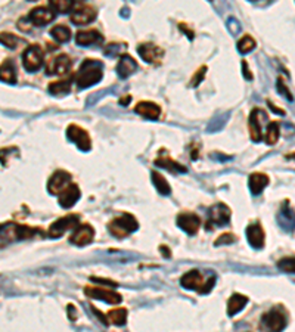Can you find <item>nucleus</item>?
<instances>
[{"mask_svg":"<svg viewBox=\"0 0 295 332\" xmlns=\"http://www.w3.org/2000/svg\"><path fill=\"white\" fill-rule=\"evenodd\" d=\"M151 178H152V182H154L156 191L160 192V193H163V195H168V193L171 192V188H170L168 182L164 179L163 174H160L158 171H152V173H151Z\"/></svg>","mask_w":295,"mask_h":332,"instance_id":"c85d7f7f","label":"nucleus"},{"mask_svg":"<svg viewBox=\"0 0 295 332\" xmlns=\"http://www.w3.org/2000/svg\"><path fill=\"white\" fill-rule=\"evenodd\" d=\"M278 139H279V123L278 121H270L267 124L264 141L269 145H275L278 142Z\"/></svg>","mask_w":295,"mask_h":332,"instance_id":"7c9ffc66","label":"nucleus"},{"mask_svg":"<svg viewBox=\"0 0 295 332\" xmlns=\"http://www.w3.org/2000/svg\"><path fill=\"white\" fill-rule=\"evenodd\" d=\"M2 45L9 48V49H15L18 45V37L11 33H2Z\"/></svg>","mask_w":295,"mask_h":332,"instance_id":"f704fd0d","label":"nucleus"},{"mask_svg":"<svg viewBox=\"0 0 295 332\" xmlns=\"http://www.w3.org/2000/svg\"><path fill=\"white\" fill-rule=\"evenodd\" d=\"M66 138L77 145V148L83 152H87L92 149V139L89 133L77 124H70L66 128Z\"/></svg>","mask_w":295,"mask_h":332,"instance_id":"20e7f679","label":"nucleus"},{"mask_svg":"<svg viewBox=\"0 0 295 332\" xmlns=\"http://www.w3.org/2000/svg\"><path fill=\"white\" fill-rule=\"evenodd\" d=\"M106 319L114 325H124L127 319V308H112L106 313Z\"/></svg>","mask_w":295,"mask_h":332,"instance_id":"cd10ccee","label":"nucleus"},{"mask_svg":"<svg viewBox=\"0 0 295 332\" xmlns=\"http://www.w3.org/2000/svg\"><path fill=\"white\" fill-rule=\"evenodd\" d=\"M71 28L70 27L64 26V24H59V26H55L51 30V36L56 41H59V43H66L70 38H71Z\"/></svg>","mask_w":295,"mask_h":332,"instance_id":"bb28decb","label":"nucleus"},{"mask_svg":"<svg viewBox=\"0 0 295 332\" xmlns=\"http://www.w3.org/2000/svg\"><path fill=\"white\" fill-rule=\"evenodd\" d=\"M231 208L223 203H218V204L213 205L210 210H208V218L213 225H217V226H223L226 223H229L231 220Z\"/></svg>","mask_w":295,"mask_h":332,"instance_id":"4468645a","label":"nucleus"},{"mask_svg":"<svg viewBox=\"0 0 295 332\" xmlns=\"http://www.w3.org/2000/svg\"><path fill=\"white\" fill-rule=\"evenodd\" d=\"M95 238V229L90 225H80L74 233L70 238V242L77 245V247H84L93 241Z\"/></svg>","mask_w":295,"mask_h":332,"instance_id":"2eb2a0df","label":"nucleus"},{"mask_svg":"<svg viewBox=\"0 0 295 332\" xmlns=\"http://www.w3.org/2000/svg\"><path fill=\"white\" fill-rule=\"evenodd\" d=\"M242 68H244V77L246 80H251L253 78V74H251V71H249V68H248V64H246V61H242Z\"/></svg>","mask_w":295,"mask_h":332,"instance_id":"a19ab883","label":"nucleus"},{"mask_svg":"<svg viewBox=\"0 0 295 332\" xmlns=\"http://www.w3.org/2000/svg\"><path fill=\"white\" fill-rule=\"evenodd\" d=\"M93 282H99V283H106V285H111V286H117V282L108 281V279H101V278H92Z\"/></svg>","mask_w":295,"mask_h":332,"instance_id":"79ce46f5","label":"nucleus"},{"mask_svg":"<svg viewBox=\"0 0 295 332\" xmlns=\"http://www.w3.org/2000/svg\"><path fill=\"white\" fill-rule=\"evenodd\" d=\"M96 16H98V11L92 5H87L84 2H78L76 3L70 18H71V23L77 26H86V24L93 23Z\"/></svg>","mask_w":295,"mask_h":332,"instance_id":"7ed1b4c3","label":"nucleus"},{"mask_svg":"<svg viewBox=\"0 0 295 332\" xmlns=\"http://www.w3.org/2000/svg\"><path fill=\"white\" fill-rule=\"evenodd\" d=\"M120 48H126V43L123 45V43H120V45H109V46H106V49H105V53L108 55V56H116L117 53H120L121 49Z\"/></svg>","mask_w":295,"mask_h":332,"instance_id":"58836bf2","label":"nucleus"},{"mask_svg":"<svg viewBox=\"0 0 295 332\" xmlns=\"http://www.w3.org/2000/svg\"><path fill=\"white\" fill-rule=\"evenodd\" d=\"M0 78L3 83L15 84L16 83V67L12 59H5L0 67Z\"/></svg>","mask_w":295,"mask_h":332,"instance_id":"5701e85b","label":"nucleus"},{"mask_svg":"<svg viewBox=\"0 0 295 332\" xmlns=\"http://www.w3.org/2000/svg\"><path fill=\"white\" fill-rule=\"evenodd\" d=\"M71 185V174L65 170H58L48 182V191L52 195H61Z\"/></svg>","mask_w":295,"mask_h":332,"instance_id":"6e6552de","label":"nucleus"},{"mask_svg":"<svg viewBox=\"0 0 295 332\" xmlns=\"http://www.w3.org/2000/svg\"><path fill=\"white\" fill-rule=\"evenodd\" d=\"M248 185H249L251 193H253V195H258V193H261L263 189L269 185V178H267V174H264V173H253V174L249 176Z\"/></svg>","mask_w":295,"mask_h":332,"instance_id":"b1692460","label":"nucleus"},{"mask_svg":"<svg viewBox=\"0 0 295 332\" xmlns=\"http://www.w3.org/2000/svg\"><path fill=\"white\" fill-rule=\"evenodd\" d=\"M81 196V192L76 183H71L61 195H59V205L62 208H71L73 205L77 203Z\"/></svg>","mask_w":295,"mask_h":332,"instance_id":"aec40b11","label":"nucleus"},{"mask_svg":"<svg viewBox=\"0 0 295 332\" xmlns=\"http://www.w3.org/2000/svg\"><path fill=\"white\" fill-rule=\"evenodd\" d=\"M53 19H55V11L51 6H37L28 15V21L36 27L48 26Z\"/></svg>","mask_w":295,"mask_h":332,"instance_id":"f8f14e48","label":"nucleus"},{"mask_svg":"<svg viewBox=\"0 0 295 332\" xmlns=\"http://www.w3.org/2000/svg\"><path fill=\"white\" fill-rule=\"evenodd\" d=\"M180 283H181V286L183 288H186V290H193V291H201L202 290V286H204V278H202V275L198 272V270H191V272H188V273H185L183 276H181V279H180Z\"/></svg>","mask_w":295,"mask_h":332,"instance_id":"f3484780","label":"nucleus"},{"mask_svg":"<svg viewBox=\"0 0 295 332\" xmlns=\"http://www.w3.org/2000/svg\"><path fill=\"white\" fill-rule=\"evenodd\" d=\"M49 92L55 96H64L71 92V84L70 81H55L49 84Z\"/></svg>","mask_w":295,"mask_h":332,"instance_id":"c756f323","label":"nucleus"},{"mask_svg":"<svg viewBox=\"0 0 295 332\" xmlns=\"http://www.w3.org/2000/svg\"><path fill=\"white\" fill-rule=\"evenodd\" d=\"M254 48H256V40L248 34H245L244 37L238 41V51L241 53H249Z\"/></svg>","mask_w":295,"mask_h":332,"instance_id":"473e14b6","label":"nucleus"},{"mask_svg":"<svg viewBox=\"0 0 295 332\" xmlns=\"http://www.w3.org/2000/svg\"><path fill=\"white\" fill-rule=\"evenodd\" d=\"M138 53L141 55V58L145 62L154 65L160 64L163 56H164V51L160 46L154 45V43H142V45H139Z\"/></svg>","mask_w":295,"mask_h":332,"instance_id":"9b49d317","label":"nucleus"},{"mask_svg":"<svg viewBox=\"0 0 295 332\" xmlns=\"http://www.w3.org/2000/svg\"><path fill=\"white\" fill-rule=\"evenodd\" d=\"M248 303V297L242 294H233L228 301V315L229 316H235L238 315Z\"/></svg>","mask_w":295,"mask_h":332,"instance_id":"393cba45","label":"nucleus"},{"mask_svg":"<svg viewBox=\"0 0 295 332\" xmlns=\"http://www.w3.org/2000/svg\"><path fill=\"white\" fill-rule=\"evenodd\" d=\"M199 225H201L199 217L192 213H181L177 217V226L181 230H185L188 235H195L199 229Z\"/></svg>","mask_w":295,"mask_h":332,"instance_id":"dca6fc26","label":"nucleus"},{"mask_svg":"<svg viewBox=\"0 0 295 332\" xmlns=\"http://www.w3.org/2000/svg\"><path fill=\"white\" fill-rule=\"evenodd\" d=\"M278 268L285 273H295V257H286L278 261Z\"/></svg>","mask_w":295,"mask_h":332,"instance_id":"72a5a7b5","label":"nucleus"},{"mask_svg":"<svg viewBox=\"0 0 295 332\" xmlns=\"http://www.w3.org/2000/svg\"><path fill=\"white\" fill-rule=\"evenodd\" d=\"M22 64L28 73H34L41 68L43 65V52L41 48L37 45L28 46L24 53H22Z\"/></svg>","mask_w":295,"mask_h":332,"instance_id":"423d86ee","label":"nucleus"},{"mask_svg":"<svg viewBox=\"0 0 295 332\" xmlns=\"http://www.w3.org/2000/svg\"><path fill=\"white\" fill-rule=\"evenodd\" d=\"M214 282H216V278H214V276L210 278V281L204 283V286H202V290H201L199 293H201V294H207V293H210L211 288H213V285H214Z\"/></svg>","mask_w":295,"mask_h":332,"instance_id":"ea45409f","label":"nucleus"},{"mask_svg":"<svg viewBox=\"0 0 295 332\" xmlns=\"http://www.w3.org/2000/svg\"><path fill=\"white\" fill-rule=\"evenodd\" d=\"M51 6L52 9L55 11V12H73V9H74V6H76V2H71V0H55V2H51Z\"/></svg>","mask_w":295,"mask_h":332,"instance_id":"2f4dec72","label":"nucleus"},{"mask_svg":"<svg viewBox=\"0 0 295 332\" xmlns=\"http://www.w3.org/2000/svg\"><path fill=\"white\" fill-rule=\"evenodd\" d=\"M78 222H80V217L77 214H68V216L58 218L49 226V236L51 238H61L65 232L78 226Z\"/></svg>","mask_w":295,"mask_h":332,"instance_id":"0eeeda50","label":"nucleus"},{"mask_svg":"<svg viewBox=\"0 0 295 332\" xmlns=\"http://www.w3.org/2000/svg\"><path fill=\"white\" fill-rule=\"evenodd\" d=\"M246 238H248V242H249V245H251L253 248L260 250V248L264 247V238H266V235H264L263 228H261L258 223L249 225V226L246 228Z\"/></svg>","mask_w":295,"mask_h":332,"instance_id":"6ab92c4d","label":"nucleus"},{"mask_svg":"<svg viewBox=\"0 0 295 332\" xmlns=\"http://www.w3.org/2000/svg\"><path fill=\"white\" fill-rule=\"evenodd\" d=\"M138 228H139V223H138L136 217L131 216V214H123L120 217H116L108 225L109 232L118 239L126 238L127 235L133 233L134 230H138Z\"/></svg>","mask_w":295,"mask_h":332,"instance_id":"f03ea898","label":"nucleus"},{"mask_svg":"<svg viewBox=\"0 0 295 332\" xmlns=\"http://www.w3.org/2000/svg\"><path fill=\"white\" fill-rule=\"evenodd\" d=\"M276 89H278V93H281L285 99H288V101H292V95H291L289 89L286 87L283 77H279V78H278V81H276Z\"/></svg>","mask_w":295,"mask_h":332,"instance_id":"c9c22d12","label":"nucleus"},{"mask_svg":"<svg viewBox=\"0 0 295 332\" xmlns=\"http://www.w3.org/2000/svg\"><path fill=\"white\" fill-rule=\"evenodd\" d=\"M236 242V236L233 233H224L218 238L217 241L214 242V245H223V244H233Z\"/></svg>","mask_w":295,"mask_h":332,"instance_id":"4c0bfd02","label":"nucleus"},{"mask_svg":"<svg viewBox=\"0 0 295 332\" xmlns=\"http://www.w3.org/2000/svg\"><path fill=\"white\" fill-rule=\"evenodd\" d=\"M116 70L120 78H127V77L131 76L133 73H136V70H138V62L133 59V56L124 53V55L120 56V61H118V64H117Z\"/></svg>","mask_w":295,"mask_h":332,"instance_id":"a211bd4d","label":"nucleus"},{"mask_svg":"<svg viewBox=\"0 0 295 332\" xmlns=\"http://www.w3.org/2000/svg\"><path fill=\"white\" fill-rule=\"evenodd\" d=\"M103 78V64L96 59H84L76 76V83L80 89L98 84Z\"/></svg>","mask_w":295,"mask_h":332,"instance_id":"f257e3e1","label":"nucleus"},{"mask_svg":"<svg viewBox=\"0 0 295 332\" xmlns=\"http://www.w3.org/2000/svg\"><path fill=\"white\" fill-rule=\"evenodd\" d=\"M155 164L160 167H164V168H167L170 171H174V173H186V171H188L186 167L179 164V163L174 161V160H171L168 155H160V157L155 160Z\"/></svg>","mask_w":295,"mask_h":332,"instance_id":"a878e982","label":"nucleus"},{"mask_svg":"<svg viewBox=\"0 0 295 332\" xmlns=\"http://www.w3.org/2000/svg\"><path fill=\"white\" fill-rule=\"evenodd\" d=\"M71 67H73L71 58L66 53H61V55L52 58L51 61H49V64L46 67V73L49 76H52V74L64 76V74H68L71 71Z\"/></svg>","mask_w":295,"mask_h":332,"instance_id":"1a4fd4ad","label":"nucleus"},{"mask_svg":"<svg viewBox=\"0 0 295 332\" xmlns=\"http://www.w3.org/2000/svg\"><path fill=\"white\" fill-rule=\"evenodd\" d=\"M130 101H131V98H130V96L121 98V99H120V105H127V103L130 102Z\"/></svg>","mask_w":295,"mask_h":332,"instance_id":"a18cd8bd","label":"nucleus"},{"mask_svg":"<svg viewBox=\"0 0 295 332\" xmlns=\"http://www.w3.org/2000/svg\"><path fill=\"white\" fill-rule=\"evenodd\" d=\"M103 40L102 34L98 30H81L76 34V43L78 46H90L95 43H101Z\"/></svg>","mask_w":295,"mask_h":332,"instance_id":"412c9836","label":"nucleus"},{"mask_svg":"<svg viewBox=\"0 0 295 332\" xmlns=\"http://www.w3.org/2000/svg\"><path fill=\"white\" fill-rule=\"evenodd\" d=\"M84 294L90 297V298H96V300H102L105 303L109 304H118L121 303V295L118 293H114L111 290H105V288H99V286H86L84 288Z\"/></svg>","mask_w":295,"mask_h":332,"instance_id":"ddd939ff","label":"nucleus"},{"mask_svg":"<svg viewBox=\"0 0 295 332\" xmlns=\"http://www.w3.org/2000/svg\"><path fill=\"white\" fill-rule=\"evenodd\" d=\"M206 71H207V67H201L196 73H195V76L192 77V80H191V86L192 87H196L202 80H204V77H206Z\"/></svg>","mask_w":295,"mask_h":332,"instance_id":"e433bc0d","label":"nucleus"},{"mask_svg":"<svg viewBox=\"0 0 295 332\" xmlns=\"http://www.w3.org/2000/svg\"><path fill=\"white\" fill-rule=\"evenodd\" d=\"M134 111L139 115H142V117H145V118H149V120H158L160 115H161L160 105L149 102V101H142V102L136 103Z\"/></svg>","mask_w":295,"mask_h":332,"instance_id":"4be33fe9","label":"nucleus"},{"mask_svg":"<svg viewBox=\"0 0 295 332\" xmlns=\"http://www.w3.org/2000/svg\"><path fill=\"white\" fill-rule=\"evenodd\" d=\"M267 120V114L264 109L261 108H254L249 114V121H248V126H249V136L254 142H260L263 139V130L261 126L266 123Z\"/></svg>","mask_w":295,"mask_h":332,"instance_id":"39448f33","label":"nucleus"},{"mask_svg":"<svg viewBox=\"0 0 295 332\" xmlns=\"http://www.w3.org/2000/svg\"><path fill=\"white\" fill-rule=\"evenodd\" d=\"M267 103H269V106L271 108V111H273V113H276V114H279V115H285V111H283V109H279L278 106H275V105L270 102V101Z\"/></svg>","mask_w":295,"mask_h":332,"instance_id":"37998d69","label":"nucleus"},{"mask_svg":"<svg viewBox=\"0 0 295 332\" xmlns=\"http://www.w3.org/2000/svg\"><path fill=\"white\" fill-rule=\"evenodd\" d=\"M180 30H181V31H185V33L188 34V37H189V38H191V40H192V38H193V33H192V31H189V30H188V28L185 27V24H180Z\"/></svg>","mask_w":295,"mask_h":332,"instance_id":"c03bdc74","label":"nucleus"},{"mask_svg":"<svg viewBox=\"0 0 295 332\" xmlns=\"http://www.w3.org/2000/svg\"><path fill=\"white\" fill-rule=\"evenodd\" d=\"M286 158H291V160H295V153H288Z\"/></svg>","mask_w":295,"mask_h":332,"instance_id":"49530a36","label":"nucleus"},{"mask_svg":"<svg viewBox=\"0 0 295 332\" xmlns=\"http://www.w3.org/2000/svg\"><path fill=\"white\" fill-rule=\"evenodd\" d=\"M263 325L270 332H281L286 326V316L283 315L282 310L271 308L263 316Z\"/></svg>","mask_w":295,"mask_h":332,"instance_id":"9d476101","label":"nucleus"}]
</instances>
